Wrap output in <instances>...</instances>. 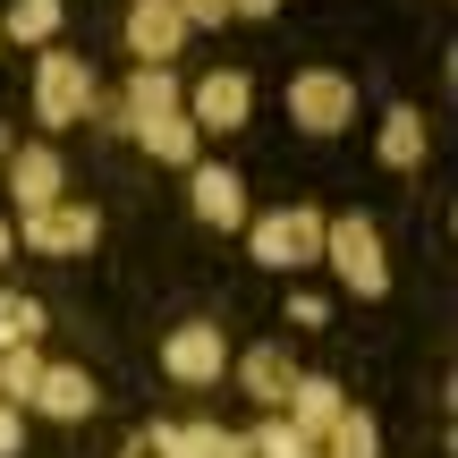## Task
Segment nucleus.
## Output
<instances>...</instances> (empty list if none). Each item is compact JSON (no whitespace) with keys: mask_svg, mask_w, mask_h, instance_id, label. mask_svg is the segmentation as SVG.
I'll list each match as a JSON object with an SVG mask.
<instances>
[{"mask_svg":"<svg viewBox=\"0 0 458 458\" xmlns=\"http://www.w3.org/2000/svg\"><path fill=\"white\" fill-rule=\"evenodd\" d=\"M94 102H102V85H94V68H85L77 51H43V60H34V119H43L51 136L94 119Z\"/></svg>","mask_w":458,"mask_h":458,"instance_id":"nucleus-1","label":"nucleus"},{"mask_svg":"<svg viewBox=\"0 0 458 458\" xmlns=\"http://www.w3.org/2000/svg\"><path fill=\"white\" fill-rule=\"evenodd\" d=\"M323 255H331V272L348 280V297H382L391 289V263H382V238H374V221L365 213H340L323 229Z\"/></svg>","mask_w":458,"mask_h":458,"instance_id":"nucleus-2","label":"nucleus"},{"mask_svg":"<svg viewBox=\"0 0 458 458\" xmlns=\"http://www.w3.org/2000/svg\"><path fill=\"white\" fill-rule=\"evenodd\" d=\"M17 229V246H26V255H94L102 246V213L94 204H43V213H17L9 221Z\"/></svg>","mask_w":458,"mask_h":458,"instance_id":"nucleus-3","label":"nucleus"},{"mask_svg":"<svg viewBox=\"0 0 458 458\" xmlns=\"http://www.w3.org/2000/svg\"><path fill=\"white\" fill-rule=\"evenodd\" d=\"M289 119L306 136H340L348 119H357V85H348L340 68H297L289 77Z\"/></svg>","mask_w":458,"mask_h":458,"instance_id":"nucleus-4","label":"nucleus"},{"mask_svg":"<svg viewBox=\"0 0 458 458\" xmlns=\"http://www.w3.org/2000/svg\"><path fill=\"white\" fill-rule=\"evenodd\" d=\"M255 263H272V272H297V263H323V213H314V204H289V213H263V221H255Z\"/></svg>","mask_w":458,"mask_h":458,"instance_id":"nucleus-5","label":"nucleus"},{"mask_svg":"<svg viewBox=\"0 0 458 458\" xmlns=\"http://www.w3.org/2000/svg\"><path fill=\"white\" fill-rule=\"evenodd\" d=\"M162 374L187 382V391L221 382V374H229V340H221V323H179V331L162 340Z\"/></svg>","mask_w":458,"mask_h":458,"instance_id":"nucleus-6","label":"nucleus"},{"mask_svg":"<svg viewBox=\"0 0 458 458\" xmlns=\"http://www.w3.org/2000/svg\"><path fill=\"white\" fill-rule=\"evenodd\" d=\"M187 119H196V136H238L246 119H255V85H246L238 68H213V77L196 85V102H187Z\"/></svg>","mask_w":458,"mask_h":458,"instance_id":"nucleus-7","label":"nucleus"},{"mask_svg":"<svg viewBox=\"0 0 458 458\" xmlns=\"http://www.w3.org/2000/svg\"><path fill=\"white\" fill-rule=\"evenodd\" d=\"M0 179H9V204H17V213H43V204L68 196V170H60V153H51V145H17Z\"/></svg>","mask_w":458,"mask_h":458,"instance_id":"nucleus-8","label":"nucleus"},{"mask_svg":"<svg viewBox=\"0 0 458 458\" xmlns=\"http://www.w3.org/2000/svg\"><path fill=\"white\" fill-rule=\"evenodd\" d=\"M119 43L145 68H170V51H187V17L170 9V0H128V34H119Z\"/></svg>","mask_w":458,"mask_h":458,"instance_id":"nucleus-9","label":"nucleus"},{"mask_svg":"<svg viewBox=\"0 0 458 458\" xmlns=\"http://www.w3.org/2000/svg\"><path fill=\"white\" fill-rule=\"evenodd\" d=\"M26 408L51 416V425H85V416L102 408V391H94V374H85V365H43V382H34Z\"/></svg>","mask_w":458,"mask_h":458,"instance_id":"nucleus-10","label":"nucleus"},{"mask_svg":"<svg viewBox=\"0 0 458 458\" xmlns=\"http://www.w3.org/2000/svg\"><path fill=\"white\" fill-rule=\"evenodd\" d=\"M187 204H196L204 229H246V179L229 162H196V179H187Z\"/></svg>","mask_w":458,"mask_h":458,"instance_id":"nucleus-11","label":"nucleus"},{"mask_svg":"<svg viewBox=\"0 0 458 458\" xmlns=\"http://www.w3.org/2000/svg\"><path fill=\"white\" fill-rule=\"evenodd\" d=\"M238 382H246V399H255V408H289V391H297V357H289V348H272V340H255V348H246V357H238Z\"/></svg>","mask_w":458,"mask_h":458,"instance_id":"nucleus-12","label":"nucleus"},{"mask_svg":"<svg viewBox=\"0 0 458 458\" xmlns=\"http://www.w3.org/2000/svg\"><path fill=\"white\" fill-rule=\"evenodd\" d=\"M280 416H289L306 442H323V433L348 416V399H340V382H331V374H297V391H289V408H280Z\"/></svg>","mask_w":458,"mask_h":458,"instance_id":"nucleus-13","label":"nucleus"},{"mask_svg":"<svg viewBox=\"0 0 458 458\" xmlns=\"http://www.w3.org/2000/svg\"><path fill=\"white\" fill-rule=\"evenodd\" d=\"M153 458H246V433L229 425H153Z\"/></svg>","mask_w":458,"mask_h":458,"instance_id":"nucleus-14","label":"nucleus"},{"mask_svg":"<svg viewBox=\"0 0 458 458\" xmlns=\"http://www.w3.org/2000/svg\"><path fill=\"white\" fill-rule=\"evenodd\" d=\"M136 145L153 153V162H170V170H196V119H187V102L179 111H162V119H136Z\"/></svg>","mask_w":458,"mask_h":458,"instance_id":"nucleus-15","label":"nucleus"},{"mask_svg":"<svg viewBox=\"0 0 458 458\" xmlns=\"http://www.w3.org/2000/svg\"><path fill=\"white\" fill-rule=\"evenodd\" d=\"M111 102L128 111V136H136V119H162V111H179L187 94H179V77H170V68H136V77L119 85Z\"/></svg>","mask_w":458,"mask_h":458,"instance_id":"nucleus-16","label":"nucleus"},{"mask_svg":"<svg viewBox=\"0 0 458 458\" xmlns=\"http://www.w3.org/2000/svg\"><path fill=\"white\" fill-rule=\"evenodd\" d=\"M425 145H433V136H425V111H408V102H399V111L391 119H382V170H416V162H425Z\"/></svg>","mask_w":458,"mask_h":458,"instance_id":"nucleus-17","label":"nucleus"},{"mask_svg":"<svg viewBox=\"0 0 458 458\" xmlns=\"http://www.w3.org/2000/svg\"><path fill=\"white\" fill-rule=\"evenodd\" d=\"M60 0H9V17H0V34L9 43H26V51H51V34H60Z\"/></svg>","mask_w":458,"mask_h":458,"instance_id":"nucleus-18","label":"nucleus"},{"mask_svg":"<svg viewBox=\"0 0 458 458\" xmlns=\"http://www.w3.org/2000/svg\"><path fill=\"white\" fill-rule=\"evenodd\" d=\"M43 348H0V399H9V408H26L34 399V382H43Z\"/></svg>","mask_w":458,"mask_h":458,"instance_id":"nucleus-19","label":"nucleus"},{"mask_svg":"<svg viewBox=\"0 0 458 458\" xmlns=\"http://www.w3.org/2000/svg\"><path fill=\"white\" fill-rule=\"evenodd\" d=\"M314 458H374V416H365V408H348L340 425L314 442Z\"/></svg>","mask_w":458,"mask_h":458,"instance_id":"nucleus-20","label":"nucleus"},{"mask_svg":"<svg viewBox=\"0 0 458 458\" xmlns=\"http://www.w3.org/2000/svg\"><path fill=\"white\" fill-rule=\"evenodd\" d=\"M246 458H314V442L289 425V416H263V425L246 433Z\"/></svg>","mask_w":458,"mask_h":458,"instance_id":"nucleus-21","label":"nucleus"},{"mask_svg":"<svg viewBox=\"0 0 458 458\" xmlns=\"http://www.w3.org/2000/svg\"><path fill=\"white\" fill-rule=\"evenodd\" d=\"M34 331H43V306L26 289H0V348H34Z\"/></svg>","mask_w":458,"mask_h":458,"instance_id":"nucleus-22","label":"nucleus"},{"mask_svg":"<svg viewBox=\"0 0 458 458\" xmlns=\"http://www.w3.org/2000/svg\"><path fill=\"white\" fill-rule=\"evenodd\" d=\"M289 323H297V331H323V323H331V306H323L314 289H297V297H289Z\"/></svg>","mask_w":458,"mask_h":458,"instance_id":"nucleus-23","label":"nucleus"},{"mask_svg":"<svg viewBox=\"0 0 458 458\" xmlns=\"http://www.w3.org/2000/svg\"><path fill=\"white\" fill-rule=\"evenodd\" d=\"M17 450H26V408L0 399V458H17Z\"/></svg>","mask_w":458,"mask_h":458,"instance_id":"nucleus-24","label":"nucleus"},{"mask_svg":"<svg viewBox=\"0 0 458 458\" xmlns=\"http://www.w3.org/2000/svg\"><path fill=\"white\" fill-rule=\"evenodd\" d=\"M280 0H229V17H272Z\"/></svg>","mask_w":458,"mask_h":458,"instance_id":"nucleus-25","label":"nucleus"},{"mask_svg":"<svg viewBox=\"0 0 458 458\" xmlns=\"http://www.w3.org/2000/svg\"><path fill=\"white\" fill-rule=\"evenodd\" d=\"M17 255V229H9V213H0V263H9Z\"/></svg>","mask_w":458,"mask_h":458,"instance_id":"nucleus-26","label":"nucleus"},{"mask_svg":"<svg viewBox=\"0 0 458 458\" xmlns=\"http://www.w3.org/2000/svg\"><path fill=\"white\" fill-rule=\"evenodd\" d=\"M9 153H17V136H9V128H0V170H9Z\"/></svg>","mask_w":458,"mask_h":458,"instance_id":"nucleus-27","label":"nucleus"},{"mask_svg":"<svg viewBox=\"0 0 458 458\" xmlns=\"http://www.w3.org/2000/svg\"><path fill=\"white\" fill-rule=\"evenodd\" d=\"M119 458H153V442H128V450H119Z\"/></svg>","mask_w":458,"mask_h":458,"instance_id":"nucleus-28","label":"nucleus"},{"mask_svg":"<svg viewBox=\"0 0 458 458\" xmlns=\"http://www.w3.org/2000/svg\"><path fill=\"white\" fill-rule=\"evenodd\" d=\"M0 43H9V34H0Z\"/></svg>","mask_w":458,"mask_h":458,"instance_id":"nucleus-29","label":"nucleus"}]
</instances>
